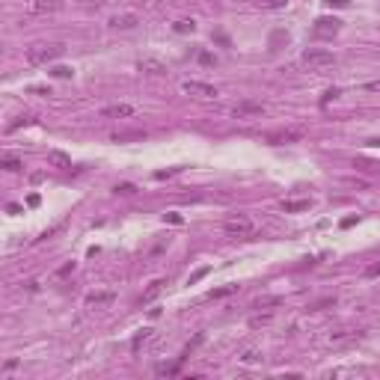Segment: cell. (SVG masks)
I'll return each instance as SVG.
<instances>
[{"label":"cell","instance_id":"cell-1","mask_svg":"<svg viewBox=\"0 0 380 380\" xmlns=\"http://www.w3.org/2000/svg\"><path fill=\"white\" fill-rule=\"evenodd\" d=\"M63 54H65V45H33L27 51V63L30 65H45V63H51Z\"/></svg>","mask_w":380,"mask_h":380},{"label":"cell","instance_id":"cell-2","mask_svg":"<svg viewBox=\"0 0 380 380\" xmlns=\"http://www.w3.org/2000/svg\"><path fill=\"white\" fill-rule=\"evenodd\" d=\"M223 232L232 235V238H253V235H255V223H253L250 217L238 214V217H229V220L223 223Z\"/></svg>","mask_w":380,"mask_h":380},{"label":"cell","instance_id":"cell-3","mask_svg":"<svg viewBox=\"0 0 380 380\" xmlns=\"http://www.w3.org/2000/svg\"><path fill=\"white\" fill-rule=\"evenodd\" d=\"M303 63H306L309 68H315V71H321V68L336 65V57L330 51H306V54H303Z\"/></svg>","mask_w":380,"mask_h":380},{"label":"cell","instance_id":"cell-4","mask_svg":"<svg viewBox=\"0 0 380 380\" xmlns=\"http://www.w3.org/2000/svg\"><path fill=\"white\" fill-rule=\"evenodd\" d=\"M338 30H341L338 18H318L315 27H312V36H318V39H333Z\"/></svg>","mask_w":380,"mask_h":380},{"label":"cell","instance_id":"cell-5","mask_svg":"<svg viewBox=\"0 0 380 380\" xmlns=\"http://www.w3.org/2000/svg\"><path fill=\"white\" fill-rule=\"evenodd\" d=\"M181 89H184L187 95H199V98H217V95H220V92H217V86L202 84V81H184V84H181Z\"/></svg>","mask_w":380,"mask_h":380},{"label":"cell","instance_id":"cell-6","mask_svg":"<svg viewBox=\"0 0 380 380\" xmlns=\"http://www.w3.org/2000/svg\"><path fill=\"white\" fill-rule=\"evenodd\" d=\"M303 128H282V131H274V134H268L264 140L268 143H274V146H279V143H297V140H303Z\"/></svg>","mask_w":380,"mask_h":380},{"label":"cell","instance_id":"cell-7","mask_svg":"<svg viewBox=\"0 0 380 380\" xmlns=\"http://www.w3.org/2000/svg\"><path fill=\"white\" fill-rule=\"evenodd\" d=\"M113 300H116V294H113V291H89V294H86V306L104 309V306H110Z\"/></svg>","mask_w":380,"mask_h":380},{"label":"cell","instance_id":"cell-8","mask_svg":"<svg viewBox=\"0 0 380 380\" xmlns=\"http://www.w3.org/2000/svg\"><path fill=\"white\" fill-rule=\"evenodd\" d=\"M104 119H125V116H134V107L131 104H113V107H104L101 110Z\"/></svg>","mask_w":380,"mask_h":380},{"label":"cell","instance_id":"cell-9","mask_svg":"<svg viewBox=\"0 0 380 380\" xmlns=\"http://www.w3.org/2000/svg\"><path fill=\"white\" fill-rule=\"evenodd\" d=\"M232 113H235V116H261V113H264V104H255V101H241V104H235V107H232Z\"/></svg>","mask_w":380,"mask_h":380},{"label":"cell","instance_id":"cell-10","mask_svg":"<svg viewBox=\"0 0 380 380\" xmlns=\"http://www.w3.org/2000/svg\"><path fill=\"white\" fill-rule=\"evenodd\" d=\"M164 285H167L164 279H155V282H151V285L143 291V297H140V306H148L151 300H158V297H161V291H164Z\"/></svg>","mask_w":380,"mask_h":380},{"label":"cell","instance_id":"cell-11","mask_svg":"<svg viewBox=\"0 0 380 380\" xmlns=\"http://www.w3.org/2000/svg\"><path fill=\"white\" fill-rule=\"evenodd\" d=\"M140 71H146V74H167V65L161 60H155V57H146V60H140Z\"/></svg>","mask_w":380,"mask_h":380},{"label":"cell","instance_id":"cell-12","mask_svg":"<svg viewBox=\"0 0 380 380\" xmlns=\"http://www.w3.org/2000/svg\"><path fill=\"white\" fill-rule=\"evenodd\" d=\"M137 24H140V18L131 15V12H128V15H116V18H110V27H113V30H131V27H137Z\"/></svg>","mask_w":380,"mask_h":380},{"label":"cell","instance_id":"cell-13","mask_svg":"<svg viewBox=\"0 0 380 380\" xmlns=\"http://www.w3.org/2000/svg\"><path fill=\"white\" fill-rule=\"evenodd\" d=\"M63 3L60 0H33L30 3V12H57Z\"/></svg>","mask_w":380,"mask_h":380},{"label":"cell","instance_id":"cell-14","mask_svg":"<svg viewBox=\"0 0 380 380\" xmlns=\"http://www.w3.org/2000/svg\"><path fill=\"white\" fill-rule=\"evenodd\" d=\"M48 161H51V164H57L60 169H71V158H68V155H63V151H57V148L48 155Z\"/></svg>","mask_w":380,"mask_h":380},{"label":"cell","instance_id":"cell-15","mask_svg":"<svg viewBox=\"0 0 380 380\" xmlns=\"http://www.w3.org/2000/svg\"><path fill=\"white\" fill-rule=\"evenodd\" d=\"M309 208V199H291V202H282V211L285 214H297V211H306Z\"/></svg>","mask_w":380,"mask_h":380},{"label":"cell","instance_id":"cell-16","mask_svg":"<svg viewBox=\"0 0 380 380\" xmlns=\"http://www.w3.org/2000/svg\"><path fill=\"white\" fill-rule=\"evenodd\" d=\"M235 291H238V285H223V288L208 291V300H223V297H229V294H235Z\"/></svg>","mask_w":380,"mask_h":380},{"label":"cell","instance_id":"cell-17","mask_svg":"<svg viewBox=\"0 0 380 380\" xmlns=\"http://www.w3.org/2000/svg\"><path fill=\"white\" fill-rule=\"evenodd\" d=\"M279 303H282V297H261L253 303V309H271V306H279Z\"/></svg>","mask_w":380,"mask_h":380},{"label":"cell","instance_id":"cell-18","mask_svg":"<svg viewBox=\"0 0 380 380\" xmlns=\"http://www.w3.org/2000/svg\"><path fill=\"white\" fill-rule=\"evenodd\" d=\"M241 362H247V365H255V362H261V354H258L255 348H247V351H241Z\"/></svg>","mask_w":380,"mask_h":380},{"label":"cell","instance_id":"cell-19","mask_svg":"<svg viewBox=\"0 0 380 380\" xmlns=\"http://www.w3.org/2000/svg\"><path fill=\"white\" fill-rule=\"evenodd\" d=\"M148 336H151V330H140V333L134 336V341H131V351H134V354L146 345V341H148Z\"/></svg>","mask_w":380,"mask_h":380},{"label":"cell","instance_id":"cell-20","mask_svg":"<svg viewBox=\"0 0 380 380\" xmlns=\"http://www.w3.org/2000/svg\"><path fill=\"white\" fill-rule=\"evenodd\" d=\"M0 167H3V169H6V172H18V169H21V167H24V164H21V161H18V158H12V155H6V158H3V161H0Z\"/></svg>","mask_w":380,"mask_h":380},{"label":"cell","instance_id":"cell-21","mask_svg":"<svg viewBox=\"0 0 380 380\" xmlns=\"http://www.w3.org/2000/svg\"><path fill=\"white\" fill-rule=\"evenodd\" d=\"M271 318H274L271 312H264V315H253V318H250V327H253V330H258V327H268V324H271Z\"/></svg>","mask_w":380,"mask_h":380},{"label":"cell","instance_id":"cell-22","mask_svg":"<svg viewBox=\"0 0 380 380\" xmlns=\"http://www.w3.org/2000/svg\"><path fill=\"white\" fill-rule=\"evenodd\" d=\"M196 30V24L190 21V18H181V21H175V33H193Z\"/></svg>","mask_w":380,"mask_h":380},{"label":"cell","instance_id":"cell-23","mask_svg":"<svg viewBox=\"0 0 380 380\" xmlns=\"http://www.w3.org/2000/svg\"><path fill=\"white\" fill-rule=\"evenodd\" d=\"M327 306H336V297H324V300L312 303V306H309V312H318V309H327Z\"/></svg>","mask_w":380,"mask_h":380},{"label":"cell","instance_id":"cell-24","mask_svg":"<svg viewBox=\"0 0 380 380\" xmlns=\"http://www.w3.org/2000/svg\"><path fill=\"white\" fill-rule=\"evenodd\" d=\"M255 3H258L261 9H282L285 0H255Z\"/></svg>","mask_w":380,"mask_h":380},{"label":"cell","instance_id":"cell-25","mask_svg":"<svg viewBox=\"0 0 380 380\" xmlns=\"http://www.w3.org/2000/svg\"><path fill=\"white\" fill-rule=\"evenodd\" d=\"M51 74H54V78H63V81H65V78H71L74 71H71L68 65H54V68H51Z\"/></svg>","mask_w":380,"mask_h":380},{"label":"cell","instance_id":"cell-26","mask_svg":"<svg viewBox=\"0 0 380 380\" xmlns=\"http://www.w3.org/2000/svg\"><path fill=\"white\" fill-rule=\"evenodd\" d=\"M362 276H365V279H374V276H380V261H374V264H368V268L362 271Z\"/></svg>","mask_w":380,"mask_h":380},{"label":"cell","instance_id":"cell-27","mask_svg":"<svg viewBox=\"0 0 380 380\" xmlns=\"http://www.w3.org/2000/svg\"><path fill=\"white\" fill-rule=\"evenodd\" d=\"M30 122H33V119H30V116H18V119H15V122H9V125H6V131H18V128H21V125H30Z\"/></svg>","mask_w":380,"mask_h":380},{"label":"cell","instance_id":"cell-28","mask_svg":"<svg viewBox=\"0 0 380 380\" xmlns=\"http://www.w3.org/2000/svg\"><path fill=\"white\" fill-rule=\"evenodd\" d=\"M116 193H122V196H131V193H137V187H134V184H116Z\"/></svg>","mask_w":380,"mask_h":380},{"label":"cell","instance_id":"cell-29","mask_svg":"<svg viewBox=\"0 0 380 380\" xmlns=\"http://www.w3.org/2000/svg\"><path fill=\"white\" fill-rule=\"evenodd\" d=\"M146 134H140V131H134V134H116V137H113V140H116V143H122V140H143Z\"/></svg>","mask_w":380,"mask_h":380},{"label":"cell","instance_id":"cell-30","mask_svg":"<svg viewBox=\"0 0 380 380\" xmlns=\"http://www.w3.org/2000/svg\"><path fill=\"white\" fill-rule=\"evenodd\" d=\"M175 172H181V167H172V169H161V172H155V178L161 181V178H169V175H175Z\"/></svg>","mask_w":380,"mask_h":380},{"label":"cell","instance_id":"cell-31","mask_svg":"<svg viewBox=\"0 0 380 380\" xmlns=\"http://www.w3.org/2000/svg\"><path fill=\"white\" fill-rule=\"evenodd\" d=\"M208 271H211V268H199V271H196L193 276H190V279H187V285H193V282H199V279H202V276H205Z\"/></svg>","mask_w":380,"mask_h":380},{"label":"cell","instance_id":"cell-32","mask_svg":"<svg viewBox=\"0 0 380 380\" xmlns=\"http://www.w3.org/2000/svg\"><path fill=\"white\" fill-rule=\"evenodd\" d=\"M357 167H362V169H368V172L380 175V164H368V161H362V164H357Z\"/></svg>","mask_w":380,"mask_h":380},{"label":"cell","instance_id":"cell-33","mask_svg":"<svg viewBox=\"0 0 380 380\" xmlns=\"http://www.w3.org/2000/svg\"><path fill=\"white\" fill-rule=\"evenodd\" d=\"M199 63H202V65H214L217 60H214V57H211L208 51H202V54H199Z\"/></svg>","mask_w":380,"mask_h":380},{"label":"cell","instance_id":"cell-34","mask_svg":"<svg viewBox=\"0 0 380 380\" xmlns=\"http://www.w3.org/2000/svg\"><path fill=\"white\" fill-rule=\"evenodd\" d=\"M71 271H74V261H65V264H63V268L57 271V276H65V274H71Z\"/></svg>","mask_w":380,"mask_h":380},{"label":"cell","instance_id":"cell-35","mask_svg":"<svg viewBox=\"0 0 380 380\" xmlns=\"http://www.w3.org/2000/svg\"><path fill=\"white\" fill-rule=\"evenodd\" d=\"M178 365H158V374H175Z\"/></svg>","mask_w":380,"mask_h":380},{"label":"cell","instance_id":"cell-36","mask_svg":"<svg viewBox=\"0 0 380 380\" xmlns=\"http://www.w3.org/2000/svg\"><path fill=\"white\" fill-rule=\"evenodd\" d=\"M164 220H167V223H175V226H178V223H181V214H175V211H172V214H164Z\"/></svg>","mask_w":380,"mask_h":380},{"label":"cell","instance_id":"cell-37","mask_svg":"<svg viewBox=\"0 0 380 380\" xmlns=\"http://www.w3.org/2000/svg\"><path fill=\"white\" fill-rule=\"evenodd\" d=\"M324 3H327V6H338V9H341V6H348L351 0H324Z\"/></svg>","mask_w":380,"mask_h":380},{"label":"cell","instance_id":"cell-38","mask_svg":"<svg viewBox=\"0 0 380 380\" xmlns=\"http://www.w3.org/2000/svg\"><path fill=\"white\" fill-rule=\"evenodd\" d=\"M30 92H33V95H51L45 86H30Z\"/></svg>","mask_w":380,"mask_h":380},{"label":"cell","instance_id":"cell-39","mask_svg":"<svg viewBox=\"0 0 380 380\" xmlns=\"http://www.w3.org/2000/svg\"><path fill=\"white\" fill-rule=\"evenodd\" d=\"M368 146H374V148H380V137H374V140H368Z\"/></svg>","mask_w":380,"mask_h":380},{"label":"cell","instance_id":"cell-40","mask_svg":"<svg viewBox=\"0 0 380 380\" xmlns=\"http://www.w3.org/2000/svg\"><path fill=\"white\" fill-rule=\"evenodd\" d=\"M377 116H380V110H377Z\"/></svg>","mask_w":380,"mask_h":380}]
</instances>
